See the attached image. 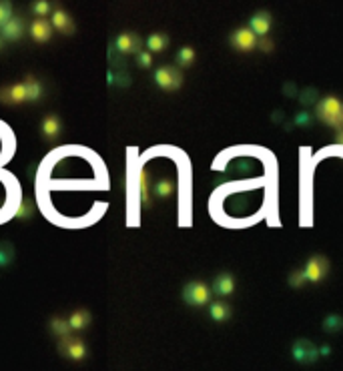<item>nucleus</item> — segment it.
Masks as SVG:
<instances>
[{"label":"nucleus","instance_id":"37","mask_svg":"<svg viewBox=\"0 0 343 371\" xmlns=\"http://www.w3.org/2000/svg\"><path fill=\"white\" fill-rule=\"evenodd\" d=\"M0 49H2V36H0Z\"/></svg>","mask_w":343,"mask_h":371},{"label":"nucleus","instance_id":"27","mask_svg":"<svg viewBox=\"0 0 343 371\" xmlns=\"http://www.w3.org/2000/svg\"><path fill=\"white\" fill-rule=\"evenodd\" d=\"M34 215V203L30 201V199H24L22 203H20V209L16 211V217L18 219H30Z\"/></svg>","mask_w":343,"mask_h":371},{"label":"nucleus","instance_id":"14","mask_svg":"<svg viewBox=\"0 0 343 371\" xmlns=\"http://www.w3.org/2000/svg\"><path fill=\"white\" fill-rule=\"evenodd\" d=\"M53 28H57L64 34H72L74 32V24H72V18L62 10V8H57L53 10V20H51Z\"/></svg>","mask_w":343,"mask_h":371},{"label":"nucleus","instance_id":"6","mask_svg":"<svg viewBox=\"0 0 343 371\" xmlns=\"http://www.w3.org/2000/svg\"><path fill=\"white\" fill-rule=\"evenodd\" d=\"M231 47L235 51H241V53H247V51H253L257 47V36L249 30V28H237L231 32Z\"/></svg>","mask_w":343,"mask_h":371},{"label":"nucleus","instance_id":"7","mask_svg":"<svg viewBox=\"0 0 343 371\" xmlns=\"http://www.w3.org/2000/svg\"><path fill=\"white\" fill-rule=\"evenodd\" d=\"M305 279L307 281H311V283H319V281H323L325 277H327V273H329V263L323 259V257H311L309 261H307V265H305Z\"/></svg>","mask_w":343,"mask_h":371},{"label":"nucleus","instance_id":"10","mask_svg":"<svg viewBox=\"0 0 343 371\" xmlns=\"http://www.w3.org/2000/svg\"><path fill=\"white\" fill-rule=\"evenodd\" d=\"M60 131H62V125H60V118L57 114H47L40 122V135L47 143H57L58 137H60Z\"/></svg>","mask_w":343,"mask_h":371},{"label":"nucleus","instance_id":"30","mask_svg":"<svg viewBox=\"0 0 343 371\" xmlns=\"http://www.w3.org/2000/svg\"><path fill=\"white\" fill-rule=\"evenodd\" d=\"M305 281H307L305 279V271H293L291 277H289V285L291 287H301Z\"/></svg>","mask_w":343,"mask_h":371},{"label":"nucleus","instance_id":"21","mask_svg":"<svg viewBox=\"0 0 343 371\" xmlns=\"http://www.w3.org/2000/svg\"><path fill=\"white\" fill-rule=\"evenodd\" d=\"M149 189H151V185H149V175H147V171H141V175H139V191H141V201H143L145 207L151 205Z\"/></svg>","mask_w":343,"mask_h":371},{"label":"nucleus","instance_id":"32","mask_svg":"<svg viewBox=\"0 0 343 371\" xmlns=\"http://www.w3.org/2000/svg\"><path fill=\"white\" fill-rule=\"evenodd\" d=\"M295 125H299V127H305V125H309L311 122V114L307 112V110H301V112H297L295 114V120H293Z\"/></svg>","mask_w":343,"mask_h":371},{"label":"nucleus","instance_id":"29","mask_svg":"<svg viewBox=\"0 0 343 371\" xmlns=\"http://www.w3.org/2000/svg\"><path fill=\"white\" fill-rule=\"evenodd\" d=\"M299 101H301V105L303 106H309L311 103L317 101V91H315V89H307V91L299 97Z\"/></svg>","mask_w":343,"mask_h":371},{"label":"nucleus","instance_id":"26","mask_svg":"<svg viewBox=\"0 0 343 371\" xmlns=\"http://www.w3.org/2000/svg\"><path fill=\"white\" fill-rule=\"evenodd\" d=\"M171 193H173V183H171V181H167V179H161V181L155 185V195H157V197L165 199V197H169Z\"/></svg>","mask_w":343,"mask_h":371},{"label":"nucleus","instance_id":"1","mask_svg":"<svg viewBox=\"0 0 343 371\" xmlns=\"http://www.w3.org/2000/svg\"><path fill=\"white\" fill-rule=\"evenodd\" d=\"M315 116L321 122H325V125H329L333 129L343 131V103L337 97H333V95L325 97L317 105V108H315Z\"/></svg>","mask_w":343,"mask_h":371},{"label":"nucleus","instance_id":"13","mask_svg":"<svg viewBox=\"0 0 343 371\" xmlns=\"http://www.w3.org/2000/svg\"><path fill=\"white\" fill-rule=\"evenodd\" d=\"M269 28H271V14L267 12V10H259V12H255L253 16H251V20H249V30L257 36H265L267 32H269Z\"/></svg>","mask_w":343,"mask_h":371},{"label":"nucleus","instance_id":"31","mask_svg":"<svg viewBox=\"0 0 343 371\" xmlns=\"http://www.w3.org/2000/svg\"><path fill=\"white\" fill-rule=\"evenodd\" d=\"M151 62H153V56H151V53H145V51H141V53L137 54V64H139V66H143V68H149V66H151Z\"/></svg>","mask_w":343,"mask_h":371},{"label":"nucleus","instance_id":"24","mask_svg":"<svg viewBox=\"0 0 343 371\" xmlns=\"http://www.w3.org/2000/svg\"><path fill=\"white\" fill-rule=\"evenodd\" d=\"M32 12H34L38 18H47V16L53 12V4H51V2H47V0L32 2Z\"/></svg>","mask_w":343,"mask_h":371},{"label":"nucleus","instance_id":"25","mask_svg":"<svg viewBox=\"0 0 343 371\" xmlns=\"http://www.w3.org/2000/svg\"><path fill=\"white\" fill-rule=\"evenodd\" d=\"M343 327V317L339 315H327L325 321H323V329L329 331V333H335Z\"/></svg>","mask_w":343,"mask_h":371},{"label":"nucleus","instance_id":"19","mask_svg":"<svg viewBox=\"0 0 343 371\" xmlns=\"http://www.w3.org/2000/svg\"><path fill=\"white\" fill-rule=\"evenodd\" d=\"M167 45H169V38H167V34H163V32H155V34H151L149 40H147V47H149L151 53H161V51L167 49Z\"/></svg>","mask_w":343,"mask_h":371},{"label":"nucleus","instance_id":"11","mask_svg":"<svg viewBox=\"0 0 343 371\" xmlns=\"http://www.w3.org/2000/svg\"><path fill=\"white\" fill-rule=\"evenodd\" d=\"M114 47H116V51L120 54H139L141 53L143 43H141V38H139L135 32H122V34L116 38Z\"/></svg>","mask_w":343,"mask_h":371},{"label":"nucleus","instance_id":"15","mask_svg":"<svg viewBox=\"0 0 343 371\" xmlns=\"http://www.w3.org/2000/svg\"><path fill=\"white\" fill-rule=\"evenodd\" d=\"M233 291H235V279L229 273H221L213 283V293H217L219 297H227Z\"/></svg>","mask_w":343,"mask_h":371},{"label":"nucleus","instance_id":"2","mask_svg":"<svg viewBox=\"0 0 343 371\" xmlns=\"http://www.w3.org/2000/svg\"><path fill=\"white\" fill-rule=\"evenodd\" d=\"M211 295H213V289H209L205 283H199V281L187 283L185 289H183V299H185V303L195 305V307L207 305V303L211 301Z\"/></svg>","mask_w":343,"mask_h":371},{"label":"nucleus","instance_id":"23","mask_svg":"<svg viewBox=\"0 0 343 371\" xmlns=\"http://www.w3.org/2000/svg\"><path fill=\"white\" fill-rule=\"evenodd\" d=\"M193 60H195V49H191V47L179 49V53H177V62H179L181 66H189V64H193Z\"/></svg>","mask_w":343,"mask_h":371},{"label":"nucleus","instance_id":"5","mask_svg":"<svg viewBox=\"0 0 343 371\" xmlns=\"http://www.w3.org/2000/svg\"><path fill=\"white\" fill-rule=\"evenodd\" d=\"M293 357H295V361H299V363H315L317 361V357H319V349L311 343V341H307V339H299V341H295L293 343Z\"/></svg>","mask_w":343,"mask_h":371},{"label":"nucleus","instance_id":"28","mask_svg":"<svg viewBox=\"0 0 343 371\" xmlns=\"http://www.w3.org/2000/svg\"><path fill=\"white\" fill-rule=\"evenodd\" d=\"M12 18V6L10 2H0V28Z\"/></svg>","mask_w":343,"mask_h":371},{"label":"nucleus","instance_id":"36","mask_svg":"<svg viewBox=\"0 0 343 371\" xmlns=\"http://www.w3.org/2000/svg\"><path fill=\"white\" fill-rule=\"evenodd\" d=\"M337 141H339V143L343 145V131H339V135H337Z\"/></svg>","mask_w":343,"mask_h":371},{"label":"nucleus","instance_id":"18","mask_svg":"<svg viewBox=\"0 0 343 371\" xmlns=\"http://www.w3.org/2000/svg\"><path fill=\"white\" fill-rule=\"evenodd\" d=\"M209 313H211V317L215 321H227L231 317V307L225 301H215V303H211Z\"/></svg>","mask_w":343,"mask_h":371},{"label":"nucleus","instance_id":"35","mask_svg":"<svg viewBox=\"0 0 343 371\" xmlns=\"http://www.w3.org/2000/svg\"><path fill=\"white\" fill-rule=\"evenodd\" d=\"M319 353H321V355H327V353H329V345H323V347L319 349Z\"/></svg>","mask_w":343,"mask_h":371},{"label":"nucleus","instance_id":"16","mask_svg":"<svg viewBox=\"0 0 343 371\" xmlns=\"http://www.w3.org/2000/svg\"><path fill=\"white\" fill-rule=\"evenodd\" d=\"M89 323H91V313L84 311V309L74 311V313L68 317V325H70L72 331H82L84 327H89Z\"/></svg>","mask_w":343,"mask_h":371},{"label":"nucleus","instance_id":"33","mask_svg":"<svg viewBox=\"0 0 343 371\" xmlns=\"http://www.w3.org/2000/svg\"><path fill=\"white\" fill-rule=\"evenodd\" d=\"M128 83H131V78H128L124 72H120V74L114 76V85H118V87H126Z\"/></svg>","mask_w":343,"mask_h":371},{"label":"nucleus","instance_id":"8","mask_svg":"<svg viewBox=\"0 0 343 371\" xmlns=\"http://www.w3.org/2000/svg\"><path fill=\"white\" fill-rule=\"evenodd\" d=\"M26 101H28V95H26L24 83H16V85L0 89V103L2 105H22Z\"/></svg>","mask_w":343,"mask_h":371},{"label":"nucleus","instance_id":"4","mask_svg":"<svg viewBox=\"0 0 343 371\" xmlns=\"http://www.w3.org/2000/svg\"><path fill=\"white\" fill-rule=\"evenodd\" d=\"M155 83L163 89V91H177L183 85V74L179 68L175 66H161L155 72Z\"/></svg>","mask_w":343,"mask_h":371},{"label":"nucleus","instance_id":"17","mask_svg":"<svg viewBox=\"0 0 343 371\" xmlns=\"http://www.w3.org/2000/svg\"><path fill=\"white\" fill-rule=\"evenodd\" d=\"M22 83H24V87H26L28 101H38V99L42 97V85H40L32 74H26Z\"/></svg>","mask_w":343,"mask_h":371},{"label":"nucleus","instance_id":"3","mask_svg":"<svg viewBox=\"0 0 343 371\" xmlns=\"http://www.w3.org/2000/svg\"><path fill=\"white\" fill-rule=\"evenodd\" d=\"M58 353L70 361H82L87 357V345L78 339H72L70 335L68 337H62L60 343H58Z\"/></svg>","mask_w":343,"mask_h":371},{"label":"nucleus","instance_id":"22","mask_svg":"<svg viewBox=\"0 0 343 371\" xmlns=\"http://www.w3.org/2000/svg\"><path fill=\"white\" fill-rule=\"evenodd\" d=\"M14 247L8 243V241H2L0 243V267H8L14 261Z\"/></svg>","mask_w":343,"mask_h":371},{"label":"nucleus","instance_id":"34","mask_svg":"<svg viewBox=\"0 0 343 371\" xmlns=\"http://www.w3.org/2000/svg\"><path fill=\"white\" fill-rule=\"evenodd\" d=\"M257 47H261L263 51H271V47H273V45H271V40H269V38H261V40L257 43Z\"/></svg>","mask_w":343,"mask_h":371},{"label":"nucleus","instance_id":"20","mask_svg":"<svg viewBox=\"0 0 343 371\" xmlns=\"http://www.w3.org/2000/svg\"><path fill=\"white\" fill-rule=\"evenodd\" d=\"M51 331L57 335V337H68L70 335V325H68V319H62V317H53L51 319Z\"/></svg>","mask_w":343,"mask_h":371},{"label":"nucleus","instance_id":"9","mask_svg":"<svg viewBox=\"0 0 343 371\" xmlns=\"http://www.w3.org/2000/svg\"><path fill=\"white\" fill-rule=\"evenodd\" d=\"M28 32H30V36H32L34 43L42 45V43L51 40V36H53V24L47 18H34L30 22V26H28Z\"/></svg>","mask_w":343,"mask_h":371},{"label":"nucleus","instance_id":"12","mask_svg":"<svg viewBox=\"0 0 343 371\" xmlns=\"http://www.w3.org/2000/svg\"><path fill=\"white\" fill-rule=\"evenodd\" d=\"M26 26H24V20L22 16H12L2 28H0V36L4 40H20L22 34H24Z\"/></svg>","mask_w":343,"mask_h":371}]
</instances>
